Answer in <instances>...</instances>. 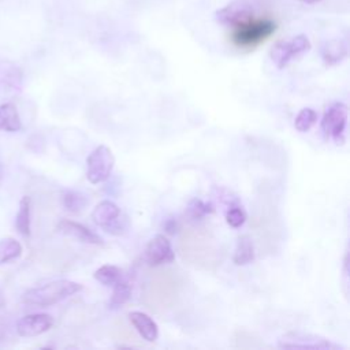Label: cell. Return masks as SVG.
Listing matches in <instances>:
<instances>
[{"instance_id": "obj_23", "label": "cell", "mask_w": 350, "mask_h": 350, "mask_svg": "<svg viewBox=\"0 0 350 350\" xmlns=\"http://www.w3.org/2000/svg\"><path fill=\"white\" fill-rule=\"evenodd\" d=\"M317 112L312 108H302L298 115L295 116V120H294V127L299 131V133H306L309 131L314 123L317 122Z\"/></svg>"}, {"instance_id": "obj_5", "label": "cell", "mask_w": 350, "mask_h": 350, "mask_svg": "<svg viewBox=\"0 0 350 350\" xmlns=\"http://www.w3.org/2000/svg\"><path fill=\"white\" fill-rule=\"evenodd\" d=\"M312 44L305 34H298L288 41H278L269 51V57L278 68H284L294 57L310 49Z\"/></svg>"}, {"instance_id": "obj_25", "label": "cell", "mask_w": 350, "mask_h": 350, "mask_svg": "<svg viewBox=\"0 0 350 350\" xmlns=\"http://www.w3.org/2000/svg\"><path fill=\"white\" fill-rule=\"evenodd\" d=\"M164 230L170 234H175V231L178 230V221L175 219H168L165 223H164Z\"/></svg>"}, {"instance_id": "obj_19", "label": "cell", "mask_w": 350, "mask_h": 350, "mask_svg": "<svg viewBox=\"0 0 350 350\" xmlns=\"http://www.w3.org/2000/svg\"><path fill=\"white\" fill-rule=\"evenodd\" d=\"M62 204L64 209L70 213H79L88 205V198L75 190H66L62 196Z\"/></svg>"}, {"instance_id": "obj_26", "label": "cell", "mask_w": 350, "mask_h": 350, "mask_svg": "<svg viewBox=\"0 0 350 350\" xmlns=\"http://www.w3.org/2000/svg\"><path fill=\"white\" fill-rule=\"evenodd\" d=\"M298 1L305 3V4H314V3H319V1H321V0H298Z\"/></svg>"}, {"instance_id": "obj_4", "label": "cell", "mask_w": 350, "mask_h": 350, "mask_svg": "<svg viewBox=\"0 0 350 350\" xmlns=\"http://www.w3.org/2000/svg\"><path fill=\"white\" fill-rule=\"evenodd\" d=\"M115 165L112 150L107 145L94 148L86 159V179L92 185H98L109 178Z\"/></svg>"}, {"instance_id": "obj_11", "label": "cell", "mask_w": 350, "mask_h": 350, "mask_svg": "<svg viewBox=\"0 0 350 350\" xmlns=\"http://www.w3.org/2000/svg\"><path fill=\"white\" fill-rule=\"evenodd\" d=\"M53 325V317L48 313L26 314L16 321V334L23 338L38 336L49 331Z\"/></svg>"}, {"instance_id": "obj_22", "label": "cell", "mask_w": 350, "mask_h": 350, "mask_svg": "<svg viewBox=\"0 0 350 350\" xmlns=\"http://www.w3.org/2000/svg\"><path fill=\"white\" fill-rule=\"evenodd\" d=\"M213 212V205L211 202H205L201 198H193L187 208H186V216L190 220H201L206 215Z\"/></svg>"}, {"instance_id": "obj_3", "label": "cell", "mask_w": 350, "mask_h": 350, "mask_svg": "<svg viewBox=\"0 0 350 350\" xmlns=\"http://www.w3.org/2000/svg\"><path fill=\"white\" fill-rule=\"evenodd\" d=\"M157 273L159 275L152 278V280L148 283L145 291V302L150 309L167 308L179 291V283L174 272L165 271Z\"/></svg>"}, {"instance_id": "obj_20", "label": "cell", "mask_w": 350, "mask_h": 350, "mask_svg": "<svg viewBox=\"0 0 350 350\" xmlns=\"http://www.w3.org/2000/svg\"><path fill=\"white\" fill-rule=\"evenodd\" d=\"M22 254V245L15 238L0 239V265L7 264Z\"/></svg>"}, {"instance_id": "obj_1", "label": "cell", "mask_w": 350, "mask_h": 350, "mask_svg": "<svg viewBox=\"0 0 350 350\" xmlns=\"http://www.w3.org/2000/svg\"><path fill=\"white\" fill-rule=\"evenodd\" d=\"M82 290V284L67 280V279H59L53 280L37 287H33L27 290L22 295V301L27 305L33 306H52Z\"/></svg>"}, {"instance_id": "obj_18", "label": "cell", "mask_w": 350, "mask_h": 350, "mask_svg": "<svg viewBox=\"0 0 350 350\" xmlns=\"http://www.w3.org/2000/svg\"><path fill=\"white\" fill-rule=\"evenodd\" d=\"M113 290H112V295L109 298V308L111 309H118L120 306H123L131 297V286L127 280H124L123 278L116 282L113 286Z\"/></svg>"}, {"instance_id": "obj_6", "label": "cell", "mask_w": 350, "mask_h": 350, "mask_svg": "<svg viewBox=\"0 0 350 350\" xmlns=\"http://www.w3.org/2000/svg\"><path fill=\"white\" fill-rule=\"evenodd\" d=\"M278 346L280 349H310V350H342L343 347L338 343L331 342L327 338L305 334V332H288L279 339Z\"/></svg>"}, {"instance_id": "obj_2", "label": "cell", "mask_w": 350, "mask_h": 350, "mask_svg": "<svg viewBox=\"0 0 350 350\" xmlns=\"http://www.w3.org/2000/svg\"><path fill=\"white\" fill-rule=\"evenodd\" d=\"M276 30V25L269 18H249L234 26L231 40L239 48H254L269 38Z\"/></svg>"}, {"instance_id": "obj_14", "label": "cell", "mask_w": 350, "mask_h": 350, "mask_svg": "<svg viewBox=\"0 0 350 350\" xmlns=\"http://www.w3.org/2000/svg\"><path fill=\"white\" fill-rule=\"evenodd\" d=\"M22 129V122L16 107L12 103L0 105V131L15 133Z\"/></svg>"}, {"instance_id": "obj_13", "label": "cell", "mask_w": 350, "mask_h": 350, "mask_svg": "<svg viewBox=\"0 0 350 350\" xmlns=\"http://www.w3.org/2000/svg\"><path fill=\"white\" fill-rule=\"evenodd\" d=\"M129 319L139 336L146 342H154L159 338V327L149 314L134 310L129 313Z\"/></svg>"}, {"instance_id": "obj_8", "label": "cell", "mask_w": 350, "mask_h": 350, "mask_svg": "<svg viewBox=\"0 0 350 350\" xmlns=\"http://www.w3.org/2000/svg\"><path fill=\"white\" fill-rule=\"evenodd\" d=\"M92 219L98 227L111 234H120L124 228L120 219V208L109 200H104L94 206Z\"/></svg>"}, {"instance_id": "obj_7", "label": "cell", "mask_w": 350, "mask_h": 350, "mask_svg": "<svg viewBox=\"0 0 350 350\" xmlns=\"http://www.w3.org/2000/svg\"><path fill=\"white\" fill-rule=\"evenodd\" d=\"M347 124V107L343 103L332 104L324 113L321 129L327 137L332 138L336 144H343L345 130Z\"/></svg>"}, {"instance_id": "obj_21", "label": "cell", "mask_w": 350, "mask_h": 350, "mask_svg": "<svg viewBox=\"0 0 350 350\" xmlns=\"http://www.w3.org/2000/svg\"><path fill=\"white\" fill-rule=\"evenodd\" d=\"M123 278L122 269L112 264L101 265L98 269L94 271V279L103 283L104 286H113Z\"/></svg>"}, {"instance_id": "obj_15", "label": "cell", "mask_w": 350, "mask_h": 350, "mask_svg": "<svg viewBox=\"0 0 350 350\" xmlns=\"http://www.w3.org/2000/svg\"><path fill=\"white\" fill-rule=\"evenodd\" d=\"M347 56V45L342 40H329L321 49V57L325 64L334 66Z\"/></svg>"}, {"instance_id": "obj_12", "label": "cell", "mask_w": 350, "mask_h": 350, "mask_svg": "<svg viewBox=\"0 0 350 350\" xmlns=\"http://www.w3.org/2000/svg\"><path fill=\"white\" fill-rule=\"evenodd\" d=\"M57 231L62 232L66 237L74 238L79 242L83 243H89V245H104V241L100 235H97L94 231H92L90 228H88L86 226L74 221V220H68V219H63L57 223Z\"/></svg>"}, {"instance_id": "obj_16", "label": "cell", "mask_w": 350, "mask_h": 350, "mask_svg": "<svg viewBox=\"0 0 350 350\" xmlns=\"http://www.w3.org/2000/svg\"><path fill=\"white\" fill-rule=\"evenodd\" d=\"M254 260V246L249 235H241L234 250L232 261L237 265H246Z\"/></svg>"}, {"instance_id": "obj_24", "label": "cell", "mask_w": 350, "mask_h": 350, "mask_svg": "<svg viewBox=\"0 0 350 350\" xmlns=\"http://www.w3.org/2000/svg\"><path fill=\"white\" fill-rule=\"evenodd\" d=\"M226 221L232 228H239L246 221V212L237 201L230 202L226 212Z\"/></svg>"}, {"instance_id": "obj_17", "label": "cell", "mask_w": 350, "mask_h": 350, "mask_svg": "<svg viewBox=\"0 0 350 350\" xmlns=\"http://www.w3.org/2000/svg\"><path fill=\"white\" fill-rule=\"evenodd\" d=\"M30 209H31V200L29 196H23L19 201V209L15 217V227L19 234L23 237L30 235Z\"/></svg>"}, {"instance_id": "obj_10", "label": "cell", "mask_w": 350, "mask_h": 350, "mask_svg": "<svg viewBox=\"0 0 350 350\" xmlns=\"http://www.w3.org/2000/svg\"><path fill=\"white\" fill-rule=\"evenodd\" d=\"M144 260L150 267H159L161 264H168L175 260V253L171 242L167 237L157 234L146 245Z\"/></svg>"}, {"instance_id": "obj_9", "label": "cell", "mask_w": 350, "mask_h": 350, "mask_svg": "<svg viewBox=\"0 0 350 350\" xmlns=\"http://www.w3.org/2000/svg\"><path fill=\"white\" fill-rule=\"evenodd\" d=\"M254 16V8L247 0H234L215 12V19L224 26H237Z\"/></svg>"}]
</instances>
